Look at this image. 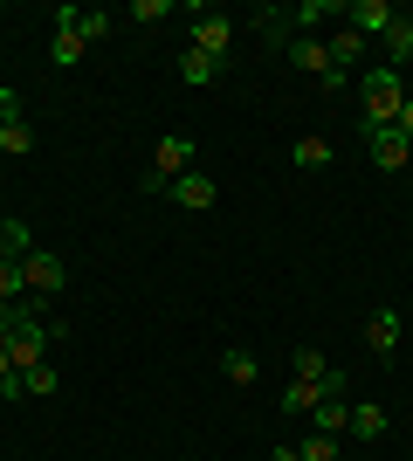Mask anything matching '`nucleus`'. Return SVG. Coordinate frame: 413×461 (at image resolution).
I'll return each instance as SVG.
<instances>
[{
    "mask_svg": "<svg viewBox=\"0 0 413 461\" xmlns=\"http://www.w3.org/2000/svg\"><path fill=\"white\" fill-rule=\"evenodd\" d=\"M220 372H228L235 385H256L262 366H256V351H241V345H235V351H220Z\"/></svg>",
    "mask_w": 413,
    "mask_h": 461,
    "instance_id": "a211bd4d",
    "label": "nucleus"
},
{
    "mask_svg": "<svg viewBox=\"0 0 413 461\" xmlns=\"http://www.w3.org/2000/svg\"><path fill=\"white\" fill-rule=\"evenodd\" d=\"M290 366H296V379H310V385H331V366H324V351H296Z\"/></svg>",
    "mask_w": 413,
    "mask_h": 461,
    "instance_id": "5701e85b",
    "label": "nucleus"
},
{
    "mask_svg": "<svg viewBox=\"0 0 413 461\" xmlns=\"http://www.w3.org/2000/svg\"><path fill=\"white\" fill-rule=\"evenodd\" d=\"M49 56H56L62 69H76V62H83V35H69V28H56V41H49Z\"/></svg>",
    "mask_w": 413,
    "mask_h": 461,
    "instance_id": "b1692460",
    "label": "nucleus"
},
{
    "mask_svg": "<svg viewBox=\"0 0 413 461\" xmlns=\"http://www.w3.org/2000/svg\"><path fill=\"white\" fill-rule=\"evenodd\" d=\"M262 461H303V455H296V447H269Z\"/></svg>",
    "mask_w": 413,
    "mask_h": 461,
    "instance_id": "2f4dec72",
    "label": "nucleus"
},
{
    "mask_svg": "<svg viewBox=\"0 0 413 461\" xmlns=\"http://www.w3.org/2000/svg\"><path fill=\"white\" fill-rule=\"evenodd\" d=\"M14 385V358H7V345H0V393Z\"/></svg>",
    "mask_w": 413,
    "mask_h": 461,
    "instance_id": "7c9ffc66",
    "label": "nucleus"
},
{
    "mask_svg": "<svg viewBox=\"0 0 413 461\" xmlns=\"http://www.w3.org/2000/svg\"><path fill=\"white\" fill-rule=\"evenodd\" d=\"M56 366H35V372H21V400H56Z\"/></svg>",
    "mask_w": 413,
    "mask_h": 461,
    "instance_id": "f3484780",
    "label": "nucleus"
},
{
    "mask_svg": "<svg viewBox=\"0 0 413 461\" xmlns=\"http://www.w3.org/2000/svg\"><path fill=\"white\" fill-rule=\"evenodd\" d=\"M21 283H28V296H62L69 269H62V255H49V249H28V262H21Z\"/></svg>",
    "mask_w": 413,
    "mask_h": 461,
    "instance_id": "7ed1b4c3",
    "label": "nucleus"
},
{
    "mask_svg": "<svg viewBox=\"0 0 413 461\" xmlns=\"http://www.w3.org/2000/svg\"><path fill=\"white\" fill-rule=\"evenodd\" d=\"M28 283H21V262H0V303H21Z\"/></svg>",
    "mask_w": 413,
    "mask_h": 461,
    "instance_id": "bb28decb",
    "label": "nucleus"
},
{
    "mask_svg": "<svg viewBox=\"0 0 413 461\" xmlns=\"http://www.w3.org/2000/svg\"><path fill=\"white\" fill-rule=\"evenodd\" d=\"M393 131H400V138L413 145V96H407V111H400V124H393Z\"/></svg>",
    "mask_w": 413,
    "mask_h": 461,
    "instance_id": "c756f323",
    "label": "nucleus"
},
{
    "mask_svg": "<svg viewBox=\"0 0 413 461\" xmlns=\"http://www.w3.org/2000/svg\"><path fill=\"white\" fill-rule=\"evenodd\" d=\"M0 152H35V124H28V117H7V124H0Z\"/></svg>",
    "mask_w": 413,
    "mask_h": 461,
    "instance_id": "dca6fc26",
    "label": "nucleus"
},
{
    "mask_svg": "<svg viewBox=\"0 0 413 461\" xmlns=\"http://www.w3.org/2000/svg\"><path fill=\"white\" fill-rule=\"evenodd\" d=\"M28 249H35V234L21 221H0V262H28Z\"/></svg>",
    "mask_w": 413,
    "mask_h": 461,
    "instance_id": "2eb2a0df",
    "label": "nucleus"
},
{
    "mask_svg": "<svg viewBox=\"0 0 413 461\" xmlns=\"http://www.w3.org/2000/svg\"><path fill=\"white\" fill-rule=\"evenodd\" d=\"M220 77L214 56H200V49H179V83H193V90H207V83Z\"/></svg>",
    "mask_w": 413,
    "mask_h": 461,
    "instance_id": "f8f14e48",
    "label": "nucleus"
},
{
    "mask_svg": "<svg viewBox=\"0 0 413 461\" xmlns=\"http://www.w3.org/2000/svg\"><path fill=\"white\" fill-rule=\"evenodd\" d=\"M324 49H331V69H337V77H352L358 62H365V41H358L352 28H345V35H331V41H324Z\"/></svg>",
    "mask_w": 413,
    "mask_h": 461,
    "instance_id": "ddd939ff",
    "label": "nucleus"
},
{
    "mask_svg": "<svg viewBox=\"0 0 413 461\" xmlns=\"http://www.w3.org/2000/svg\"><path fill=\"white\" fill-rule=\"evenodd\" d=\"M166 14H173V0H138L131 7V21H166Z\"/></svg>",
    "mask_w": 413,
    "mask_h": 461,
    "instance_id": "cd10ccee",
    "label": "nucleus"
},
{
    "mask_svg": "<svg viewBox=\"0 0 413 461\" xmlns=\"http://www.w3.org/2000/svg\"><path fill=\"white\" fill-rule=\"evenodd\" d=\"M179 173H193V138H186V131H166V138L152 145V179H145V186L166 193Z\"/></svg>",
    "mask_w": 413,
    "mask_h": 461,
    "instance_id": "f03ea898",
    "label": "nucleus"
},
{
    "mask_svg": "<svg viewBox=\"0 0 413 461\" xmlns=\"http://www.w3.org/2000/svg\"><path fill=\"white\" fill-rule=\"evenodd\" d=\"M290 62L303 69V77H317V90H337V83H345V77L331 69V49H324L317 35H296V41H290Z\"/></svg>",
    "mask_w": 413,
    "mask_h": 461,
    "instance_id": "39448f33",
    "label": "nucleus"
},
{
    "mask_svg": "<svg viewBox=\"0 0 413 461\" xmlns=\"http://www.w3.org/2000/svg\"><path fill=\"white\" fill-rule=\"evenodd\" d=\"M365 145H373V166H379V173H400V166L413 158V145L400 131H365Z\"/></svg>",
    "mask_w": 413,
    "mask_h": 461,
    "instance_id": "9d476101",
    "label": "nucleus"
},
{
    "mask_svg": "<svg viewBox=\"0 0 413 461\" xmlns=\"http://www.w3.org/2000/svg\"><path fill=\"white\" fill-rule=\"evenodd\" d=\"M393 0H345V28H352L358 41L365 35H386V28H393Z\"/></svg>",
    "mask_w": 413,
    "mask_h": 461,
    "instance_id": "423d86ee",
    "label": "nucleus"
},
{
    "mask_svg": "<svg viewBox=\"0 0 413 461\" xmlns=\"http://www.w3.org/2000/svg\"><path fill=\"white\" fill-rule=\"evenodd\" d=\"M56 28H69V35H83V49H90V41H103V35H111V28H118V21L103 14V7H97V14H90V7H56Z\"/></svg>",
    "mask_w": 413,
    "mask_h": 461,
    "instance_id": "6e6552de",
    "label": "nucleus"
},
{
    "mask_svg": "<svg viewBox=\"0 0 413 461\" xmlns=\"http://www.w3.org/2000/svg\"><path fill=\"white\" fill-rule=\"evenodd\" d=\"M400 338H407L400 310H373V317H365V345H373L379 358H393V351H400Z\"/></svg>",
    "mask_w": 413,
    "mask_h": 461,
    "instance_id": "1a4fd4ad",
    "label": "nucleus"
},
{
    "mask_svg": "<svg viewBox=\"0 0 413 461\" xmlns=\"http://www.w3.org/2000/svg\"><path fill=\"white\" fill-rule=\"evenodd\" d=\"M352 427V406H345V393H324L317 400V434H345Z\"/></svg>",
    "mask_w": 413,
    "mask_h": 461,
    "instance_id": "4468645a",
    "label": "nucleus"
},
{
    "mask_svg": "<svg viewBox=\"0 0 413 461\" xmlns=\"http://www.w3.org/2000/svg\"><path fill=\"white\" fill-rule=\"evenodd\" d=\"M256 28H262V41H283V49L296 41V21L283 14V7H262V21H256Z\"/></svg>",
    "mask_w": 413,
    "mask_h": 461,
    "instance_id": "6ab92c4d",
    "label": "nucleus"
},
{
    "mask_svg": "<svg viewBox=\"0 0 413 461\" xmlns=\"http://www.w3.org/2000/svg\"><path fill=\"white\" fill-rule=\"evenodd\" d=\"M186 49H200V56L228 62V49H235V21H228V14H214V7H200V21H193V41H186Z\"/></svg>",
    "mask_w": 413,
    "mask_h": 461,
    "instance_id": "20e7f679",
    "label": "nucleus"
},
{
    "mask_svg": "<svg viewBox=\"0 0 413 461\" xmlns=\"http://www.w3.org/2000/svg\"><path fill=\"white\" fill-rule=\"evenodd\" d=\"M7 117H21V90H7V83H0V124H7Z\"/></svg>",
    "mask_w": 413,
    "mask_h": 461,
    "instance_id": "c85d7f7f",
    "label": "nucleus"
},
{
    "mask_svg": "<svg viewBox=\"0 0 413 461\" xmlns=\"http://www.w3.org/2000/svg\"><path fill=\"white\" fill-rule=\"evenodd\" d=\"M296 455H303V461H337V434H317V427H310V441L296 447Z\"/></svg>",
    "mask_w": 413,
    "mask_h": 461,
    "instance_id": "393cba45",
    "label": "nucleus"
},
{
    "mask_svg": "<svg viewBox=\"0 0 413 461\" xmlns=\"http://www.w3.org/2000/svg\"><path fill=\"white\" fill-rule=\"evenodd\" d=\"M296 166H303V173H324V166H331V145H324V138H296Z\"/></svg>",
    "mask_w": 413,
    "mask_h": 461,
    "instance_id": "aec40b11",
    "label": "nucleus"
},
{
    "mask_svg": "<svg viewBox=\"0 0 413 461\" xmlns=\"http://www.w3.org/2000/svg\"><path fill=\"white\" fill-rule=\"evenodd\" d=\"M400 111H407V83H400V69L386 62V69L365 77V131H393Z\"/></svg>",
    "mask_w": 413,
    "mask_h": 461,
    "instance_id": "f257e3e1",
    "label": "nucleus"
},
{
    "mask_svg": "<svg viewBox=\"0 0 413 461\" xmlns=\"http://www.w3.org/2000/svg\"><path fill=\"white\" fill-rule=\"evenodd\" d=\"M7 330H14V303H0V338H7Z\"/></svg>",
    "mask_w": 413,
    "mask_h": 461,
    "instance_id": "473e14b6",
    "label": "nucleus"
},
{
    "mask_svg": "<svg viewBox=\"0 0 413 461\" xmlns=\"http://www.w3.org/2000/svg\"><path fill=\"white\" fill-rule=\"evenodd\" d=\"M352 434L358 441H379L386 434V406H352Z\"/></svg>",
    "mask_w": 413,
    "mask_h": 461,
    "instance_id": "412c9836",
    "label": "nucleus"
},
{
    "mask_svg": "<svg viewBox=\"0 0 413 461\" xmlns=\"http://www.w3.org/2000/svg\"><path fill=\"white\" fill-rule=\"evenodd\" d=\"M331 14H345L337 0H303V7H296L290 21H303V28H317V21H331Z\"/></svg>",
    "mask_w": 413,
    "mask_h": 461,
    "instance_id": "a878e982",
    "label": "nucleus"
},
{
    "mask_svg": "<svg viewBox=\"0 0 413 461\" xmlns=\"http://www.w3.org/2000/svg\"><path fill=\"white\" fill-rule=\"evenodd\" d=\"M166 193H173V200H179V207H186V213H207V207H214V200H220V186H214V179H207V173H200V166H193V173H179V179H173V186H166Z\"/></svg>",
    "mask_w": 413,
    "mask_h": 461,
    "instance_id": "0eeeda50",
    "label": "nucleus"
},
{
    "mask_svg": "<svg viewBox=\"0 0 413 461\" xmlns=\"http://www.w3.org/2000/svg\"><path fill=\"white\" fill-rule=\"evenodd\" d=\"M324 393H345V379L331 372V385H310V379H290V393H283V413H317V400Z\"/></svg>",
    "mask_w": 413,
    "mask_h": 461,
    "instance_id": "9b49d317",
    "label": "nucleus"
},
{
    "mask_svg": "<svg viewBox=\"0 0 413 461\" xmlns=\"http://www.w3.org/2000/svg\"><path fill=\"white\" fill-rule=\"evenodd\" d=\"M386 56H393V69L413 62V21H393V28H386Z\"/></svg>",
    "mask_w": 413,
    "mask_h": 461,
    "instance_id": "4be33fe9",
    "label": "nucleus"
}]
</instances>
